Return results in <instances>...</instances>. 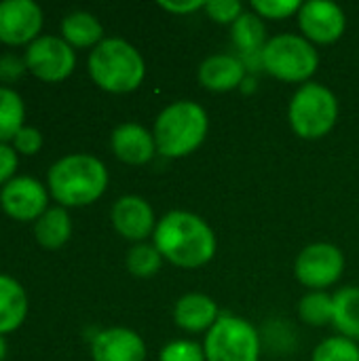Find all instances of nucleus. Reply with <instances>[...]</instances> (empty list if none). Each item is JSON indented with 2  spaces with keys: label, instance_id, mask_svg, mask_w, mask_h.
Masks as SVG:
<instances>
[{
  "label": "nucleus",
  "instance_id": "31",
  "mask_svg": "<svg viewBox=\"0 0 359 361\" xmlns=\"http://www.w3.org/2000/svg\"><path fill=\"white\" fill-rule=\"evenodd\" d=\"M25 70V59L17 57L15 53L0 55V78L2 80H15Z\"/></svg>",
  "mask_w": 359,
  "mask_h": 361
},
{
  "label": "nucleus",
  "instance_id": "2",
  "mask_svg": "<svg viewBox=\"0 0 359 361\" xmlns=\"http://www.w3.org/2000/svg\"><path fill=\"white\" fill-rule=\"evenodd\" d=\"M207 112L197 102H176L167 106L154 123L157 152L169 159L188 157L195 152L207 135Z\"/></svg>",
  "mask_w": 359,
  "mask_h": 361
},
{
  "label": "nucleus",
  "instance_id": "30",
  "mask_svg": "<svg viewBox=\"0 0 359 361\" xmlns=\"http://www.w3.org/2000/svg\"><path fill=\"white\" fill-rule=\"evenodd\" d=\"M13 144H15V148L19 150V152H25V154H34V152H38L40 150V146H42V135H40V131L36 129V127H21L17 133H15V137H13Z\"/></svg>",
  "mask_w": 359,
  "mask_h": 361
},
{
  "label": "nucleus",
  "instance_id": "21",
  "mask_svg": "<svg viewBox=\"0 0 359 361\" xmlns=\"http://www.w3.org/2000/svg\"><path fill=\"white\" fill-rule=\"evenodd\" d=\"M61 34L63 40L76 47H91V44H99L102 42V34L104 27L97 21V17H93L87 11H74L70 15L63 17L61 21Z\"/></svg>",
  "mask_w": 359,
  "mask_h": 361
},
{
  "label": "nucleus",
  "instance_id": "9",
  "mask_svg": "<svg viewBox=\"0 0 359 361\" xmlns=\"http://www.w3.org/2000/svg\"><path fill=\"white\" fill-rule=\"evenodd\" d=\"M25 66L42 80H61L66 78L76 63V55L72 47L51 34L36 36L25 51Z\"/></svg>",
  "mask_w": 359,
  "mask_h": 361
},
{
  "label": "nucleus",
  "instance_id": "3",
  "mask_svg": "<svg viewBox=\"0 0 359 361\" xmlns=\"http://www.w3.org/2000/svg\"><path fill=\"white\" fill-rule=\"evenodd\" d=\"M49 186L63 205H89L106 190L108 171L91 154H68L49 169Z\"/></svg>",
  "mask_w": 359,
  "mask_h": 361
},
{
  "label": "nucleus",
  "instance_id": "28",
  "mask_svg": "<svg viewBox=\"0 0 359 361\" xmlns=\"http://www.w3.org/2000/svg\"><path fill=\"white\" fill-rule=\"evenodd\" d=\"M159 361H205V351L197 343L176 341L161 351Z\"/></svg>",
  "mask_w": 359,
  "mask_h": 361
},
{
  "label": "nucleus",
  "instance_id": "26",
  "mask_svg": "<svg viewBox=\"0 0 359 361\" xmlns=\"http://www.w3.org/2000/svg\"><path fill=\"white\" fill-rule=\"evenodd\" d=\"M313 361H359L358 343L345 336L328 338L313 351Z\"/></svg>",
  "mask_w": 359,
  "mask_h": 361
},
{
  "label": "nucleus",
  "instance_id": "19",
  "mask_svg": "<svg viewBox=\"0 0 359 361\" xmlns=\"http://www.w3.org/2000/svg\"><path fill=\"white\" fill-rule=\"evenodd\" d=\"M233 42L241 51L243 59L245 57H256L262 55L267 47V27L262 19L256 13H243L235 23H233Z\"/></svg>",
  "mask_w": 359,
  "mask_h": 361
},
{
  "label": "nucleus",
  "instance_id": "25",
  "mask_svg": "<svg viewBox=\"0 0 359 361\" xmlns=\"http://www.w3.org/2000/svg\"><path fill=\"white\" fill-rule=\"evenodd\" d=\"M161 264H163V256L154 245L148 243H138L127 254V269L135 277H152L161 271Z\"/></svg>",
  "mask_w": 359,
  "mask_h": 361
},
{
  "label": "nucleus",
  "instance_id": "15",
  "mask_svg": "<svg viewBox=\"0 0 359 361\" xmlns=\"http://www.w3.org/2000/svg\"><path fill=\"white\" fill-rule=\"evenodd\" d=\"M112 150L129 165H144L154 157L157 144L148 129L138 123H125L112 131Z\"/></svg>",
  "mask_w": 359,
  "mask_h": 361
},
{
  "label": "nucleus",
  "instance_id": "6",
  "mask_svg": "<svg viewBox=\"0 0 359 361\" xmlns=\"http://www.w3.org/2000/svg\"><path fill=\"white\" fill-rule=\"evenodd\" d=\"M320 63L315 47L298 34H279L262 51V68L286 82H307Z\"/></svg>",
  "mask_w": 359,
  "mask_h": 361
},
{
  "label": "nucleus",
  "instance_id": "7",
  "mask_svg": "<svg viewBox=\"0 0 359 361\" xmlns=\"http://www.w3.org/2000/svg\"><path fill=\"white\" fill-rule=\"evenodd\" d=\"M205 361H258L260 338L256 328L233 315H222L205 338Z\"/></svg>",
  "mask_w": 359,
  "mask_h": 361
},
{
  "label": "nucleus",
  "instance_id": "22",
  "mask_svg": "<svg viewBox=\"0 0 359 361\" xmlns=\"http://www.w3.org/2000/svg\"><path fill=\"white\" fill-rule=\"evenodd\" d=\"M70 233H72L70 216L61 205L49 207L36 220V226H34V235H36L38 243L44 247H51V250L63 245L70 239Z\"/></svg>",
  "mask_w": 359,
  "mask_h": 361
},
{
  "label": "nucleus",
  "instance_id": "14",
  "mask_svg": "<svg viewBox=\"0 0 359 361\" xmlns=\"http://www.w3.org/2000/svg\"><path fill=\"white\" fill-rule=\"evenodd\" d=\"M91 355L93 361H144L146 345L133 330L110 328L93 338Z\"/></svg>",
  "mask_w": 359,
  "mask_h": 361
},
{
  "label": "nucleus",
  "instance_id": "20",
  "mask_svg": "<svg viewBox=\"0 0 359 361\" xmlns=\"http://www.w3.org/2000/svg\"><path fill=\"white\" fill-rule=\"evenodd\" d=\"M334 328L341 336L359 341V288H341L334 296Z\"/></svg>",
  "mask_w": 359,
  "mask_h": 361
},
{
  "label": "nucleus",
  "instance_id": "24",
  "mask_svg": "<svg viewBox=\"0 0 359 361\" xmlns=\"http://www.w3.org/2000/svg\"><path fill=\"white\" fill-rule=\"evenodd\" d=\"M300 319L309 326L322 328L334 319V298L326 292H311L298 305Z\"/></svg>",
  "mask_w": 359,
  "mask_h": 361
},
{
  "label": "nucleus",
  "instance_id": "32",
  "mask_svg": "<svg viewBox=\"0 0 359 361\" xmlns=\"http://www.w3.org/2000/svg\"><path fill=\"white\" fill-rule=\"evenodd\" d=\"M17 167V154L11 146H6L4 142H0V182H8L13 171Z\"/></svg>",
  "mask_w": 359,
  "mask_h": 361
},
{
  "label": "nucleus",
  "instance_id": "18",
  "mask_svg": "<svg viewBox=\"0 0 359 361\" xmlns=\"http://www.w3.org/2000/svg\"><path fill=\"white\" fill-rule=\"evenodd\" d=\"M28 313V298L23 288L6 277L0 275V334L15 330Z\"/></svg>",
  "mask_w": 359,
  "mask_h": 361
},
{
  "label": "nucleus",
  "instance_id": "1",
  "mask_svg": "<svg viewBox=\"0 0 359 361\" xmlns=\"http://www.w3.org/2000/svg\"><path fill=\"white\" fill-rule=\"evenodd\" d=\"M154 247L180 269H199L214 258L216 235L197 214L169 212L157 222Z\"/></svg>",
  "mask_w": 359,
  "mask_h": 361
},
{
  "label": "nucleus",
  "instance_id": "33",
  "mask_svg": "<svg viewBox=\"0 0 359 361\" xmlns=\"http://www.w3.org/2000/svg\"><path fill=\"white\" fill-rule=\"evenodd\" d=\"M161 6L174 15H188V13H195L199 8H205V2L203 0H186V2H161Z\"/></svg>",
  "mask_w": 359,
  "mask_h": 361
},
{
  "label": "nucleus",
  "instance_id": "34",
  "mask_svg": "<svg viewBox=\"0 0 359 361\" xmlns=\"http://www.w3.org/2000/svg\"><path fill=\"white\" fill-rule=\"evenodd\" d=\"M4 355H6V343H4V338L0 336V361L4 360Z\"/></svg>",
  "mask_w": 359,
  "mask_h": 361
},
{
  "label": "nucleus",
  "instance_id": "10",
  "mask_svg": "<svg viewBox=\"0 0 359 361\" xmlns=\"http://www.w3.org/2000/svg\"><path fill=\"white\" fill-rule=\"evenodd\" d=\"M298 23L309 42L330 44L343 36L347 19L339 4L328 0H313L305 2L298 11Z\"/></svg>",
  "mask_w": 359,
  "mask_h": 361
},
{
  "label": "nucleus",
  "instance_id": "27",
  "mask_svg": "<svg viewBox=\"0 0 359 361\" xmlns=\"http://www.w3.org/2000/svg\"><path fill=\"white\" fill-rule=\"evenodd\" d=\"M252 8L256 11L258 17L267 19H286L292 17L303 8V2L298 0H254Z\"/></svg>",
  "mask_w": 359,
  "mask_h": 361
},
{
  "label": "nucleus",
  "instance_id": "13",
  "mask_svg": "<svg viewBox=\"0 0 359 361\" xmlns=\"http://www.w3.org/2000/svg\"><path fill=\"white\" fill-rule=\"evenodd\" d=\"M112 224L129 241H144L157 228L154 212H152L150 203L142 197H135V195L121 197L114 203Z\"/></svg>",
  "mask_w": 359,
  "mask_h": 361
},
{
  "label": "nucleus",
  "instance_id": "5",
  "mask_svg": "<svg viewBox=\"0 0 359 361\" xmlns=\"http://www.w3.org/2000/svg\"><path fill=\"white\" fill-rule=\"evenodd\" d=\"M288 118L298 137L320 140L328 135L336 125L339 118L336 95L320 82H307L294 93L288 108Z\"/></svg>",
  "mask_w": 359,
  "mask_h": 361
},
{
  "label": "nucleus",
  "instance_id": "12",
  "mask_svg": "<svg viewBox=\"0 0 359 361\" xmlns=\"http://www.w3.org/2000/svg\"><path fill=\"white\" fill-rule=\"evenodd\" d=\"M42 25V11L34 0H0V40L28 42Z\"/></svg>",
  "mask_w": 359,
  "mask_h": 361
},
{
  "label": "nucleus",
  "instance_id": "23",
  "mask_svg": "<svg viewBox=\"0 0 359 361\" xmlns=\"http://www.w3.org/2000/svg\"><path fill=\"white\" fill-rule=\"evenodd\" d=\"M23 102L11 87H0V142L13 140L23 127Z\"/></svg>",
  "mask_w": 359,
  "mask_h": 361
},
{
  "label": "nucleus",
  "instance_id": "4",
  "mask_svg": "<svg viewBox=\"0 0 359 361\" xmlns=\"http://www.w3.org/2000/svg\"><path fill=\"white\" fill-rule=\"evenodd\" d=\"M91 78L110 93H129L144 80L146 66L140 51L123 38H104L89 55Z\"/></svg>",
  "mask_w": 359,
  "mask_h": 361
},
{
  "label": "nucleus",
  "instance_id": "8",
  "mask_svg": "<svg viewBox=\"0 0 359 361\" xmlns=\"http://www.w3.org/2000/svg\"><path fill=\"white\" fill-rule=\"evenodd\" d=\"M345 271V256L332 243H313L296 258V277L313 292L334 286Z\"/></svg>",
  "mask_w": 359,
  "mask_h": 361
},
{
  "label": "nucleus",
  "instance_id": "17",
  "mask_svg": "<svg viewBox=\"0 0 359 361\" xmlns=\"http://www.w3.org/2000/svg\"><path fill=\"white\" fill-rule=\"evenodd\" d=\"M174 319L186 332H209L218 322V305L205 294H186L176 302Z\"/></svg>",
  "mask_w": 359,
  "mask_h": 361
},
{
  "label": "nucleus",
  "instance_id": "29",
  "mask_svg": "<svg viewBox=\"0 0 359 361\" xmlns=\"http://www.w3.org/2000/svg\"><path fill=\"white\" fill-rule=\"evenodd\" d=\"M241 8L243 6L237 0H212V2H205V11L216 23H231L233 25L243 15Z\"/></svg>",
  "mask_w": 359,
  "mask_h": 361
},
{
  "label": "nucleus",
  "instance_id": "16",
  "mask_svg": "<svg viewBox=\"0 0 359 361\" xmlns=\"http://www.w3.org/2000/svg\"><path fill=\"white\" fill-rule=\"evenodd\" d=\"M245 78V66L233 55H212L199 66V82L216 93L237 89Z\"/></svg>",
  "mask_w": 359,
  "mask_h": 361
},
{
  "label": "nucleus",
  "instance_id": "11",
  "mask_svg": "<svg viewBox=\"0 0 359 361\" xmlns=\"http://www.w3.org/2000/svg\"><path fill=\"white\" fill-rule=\"evenodd\" d=\"M0 203L11 218L34 220L47 212V190L32 176L11 178L0 190Z\"/></svg>",
  "mask_w": 359,
  "mask_h": 361
}]
</instances>
